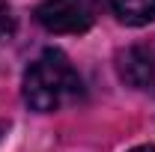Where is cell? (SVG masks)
I'll return each instance as SVG.
<instances>
[{
	"instance_id": "1",
	"label": "cell",
	"mask_w": 155,
	"mask_h": 152,
	"mask_svg": "<svg viewBox=\"0 0 155 152\" xmlns=\"http://www.w3.org/2000/svg\"><path fill=\"white\" fill-rule=\"evenodd\" d=\"M81 98H84V81L63 51L48 48L30 63L24 75V101L33 111L54 114L69 104H78Z\"/></svg>"
},
{
	"instance_id": "2",
	"label": "cell",
	"mask_w": 155,
	"mask_h": 152,
	"mask_svg": "<svg viewBox=\"0 0 155 152\" xmlns=\"http://www.w3.org/2000/svg\"><path fill=\"white\" fill-rule=\"evenodd\" d=\"M96 15V0H42L36 6V21L48 33H87Z\"/></svg>"
},
{
	"instance_id": "3",
	"label": "cell",
	"mask_w": 155,
	"mask_h": 152,
	"mask_svg": "<svg viewBox=\"0 0 155 152\" xmlns=\"http://www.w3.org/2000/svg\"><path fill=\"white\" fill-rule=\"evenodd\" d=\"M116 72L128 87L155 95V39L122 48L116 54Z\"/></svg>"
},
{
	"instance_id": "4",
	"label": "cell",
	"mask_w": 155,
	"mask_h": 152,
	"mask_svg": "<svg viewBox=\"0 0 155 152\" xmlns=\"http://www.w3.org/2000/svg\"><path fill=\"white\" fill-rule=\"evenodd\" d=\"M110 9L128 27H146L155 21V0H110Z\"/></svg>"
},
{
	"instance_id": "5",
	"label": "cell",
	"mask_w": 155,
	"mask_h": 152,
	"mask_svg": "<svg viewBox=\"0 0 155 152\" xmlns=\"http://www.w3.org/2000/svg\"><path fill=\"white\" fill-rule=\"evenodd\" d=\"M15 30V15H12V6L6 0H0V39H6Z\"/></svg>"
},
{
	"instance_id": "6",
	"label": "cell",
	"mask_w": 155,
	"mask_h": 152,
	"mask_svg": "<svg viewBox=\"0 0 155 152\" xmlns=\"http://www.w3.org/2000/svg\"><path fill=\"white\" fill-rule=\"evenodd\" d=\"M128 152H155L152 143H146V146H134V149H128Z\"/></svg>"
},
{
	"instance_id": "7",
	"label": "cell",
	"mask_w": 155,
	"mask_h": 152,
	"mask_svg": "<svg viewBox=\"0 0 155 152\" xmlns=\"http://www.w3.org/2000/svg\"><path fill=\"white\" fill-rule=\"evenodd\" d=\"M3 134H6V125H3V122H0V140H3Z\"/></svg>"
}]
</instances>
